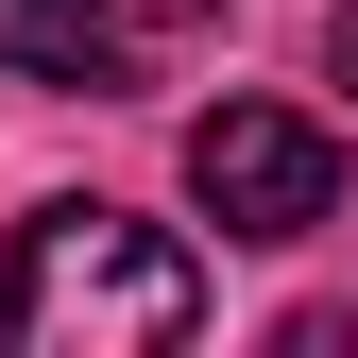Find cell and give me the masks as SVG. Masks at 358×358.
<instances>
[{"mask_svg":"<svg viewBox=\"0 0 358 358\" xmlns=\"http://www.w3.org/2000/svg\"><path fill=\"white\" fill-rule=\"evenodd\" d=\"M0 341L17 358H171V341H205V273L120 205H34L0 256Z\"/></svg>","mask_w":358,"mask_h":358,"instance_id":"obj_1","label":"cell"},{"mask_svg":"<svg viewBox=\"0 0 358 358\" xmlns=\"http://www.w3.org/2000/svg\"><path fill=\"white\" fill-rule=\"evenodd\" d=\"M188 205L222 239H324L341 222V137L290 103H205L188 120Z\"/></svg>","mask_w":358,"mask_h":358,"instance_id":"obj_2","label":"cell"},{"mask_svg":"<svg viewBox=\"0 0 358 358\" xmlns=\"http://www.w3.org/2000/svg\"><path fill=\"white\" fill-rule=\"evenodd\" d=\"M154 34L120 17V0H0V69H34V85H137Z\"/></svg>","mask_w":358,"mask_h":358,"instance_id":"obj_3","label":"cell"},{"mask_svg":"<svg viewBox=\"0 0 358 358\" xmlns=\"http://www.w3.org/2000/svg\"><path fill=\"white\" fill-rule=\"evenodd\" d=\"M120 17H137V34H188V17H222V0H120Z\"/></svg>","mask_w":358,"mask_h":358,"instance_id":"obj_4","label":"cell"},{"mask_svg":"<svg viewBox=\"0 0 358 358\" xmlns=\"http://www.w3.org/2000/svg\"><path fill=\"white\" fill-rule=\"evenodd\" d=\"M324 52H341V85H358V0H341V17H324Z\"/></svg>","mask_w":358,"mask_h":358,"instance_id":"obj_5","label":"cell"}]
</instances>
